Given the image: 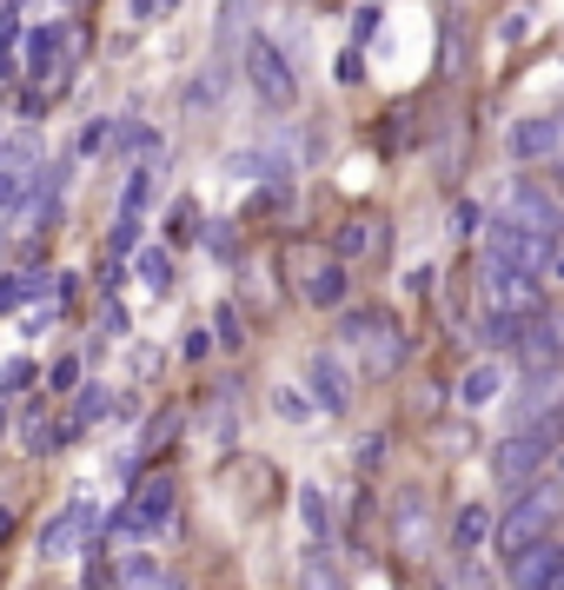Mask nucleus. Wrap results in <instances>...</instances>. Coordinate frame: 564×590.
Listing matches in <instances>:
<instances>
[{
	"mask_svg": "<svg viewBox=\"0 0 564 590\" xmlns=\"http://www.w3.org/2000/svg\"><path fill=\"white\" fill-rule=\"evenodd\" d=\"M557 445H564V411L551 405V411L531 418V425H518L512 438L492 445V471H499V484H505V491H531V478L551 471Z\"/></svg>",
	"mask_w": 564,
	"mask_h": 590,
	"instance_id": "f257e3e1",
	"label": "nucleus"
},
{
	"mask_svg": "<svg viewBox=\"0 0 564 590\" xmlns=\"http://www.w3.org/2000/svg\"><path fill=\"white\" fill-rule=\"evenodd\" d=\"M286 273H292V286H299V299H305L312 312H346L352 273L333 260V252H319V245L292 239V245H286Z\"/></svg>",
	"mask_w": 564,
	"mask_h": 590,
	"instance_id": "f03ea898",
	"label": "nucleus"
},
{
	"mask_svg": "<svg viewBox=\"0 0 564 590\" xmlns=\"http://www.w3.org/2000/svg\"><path fill=\"white\" fill-rule=\"evenodd\" d=\"M557 504H564V497H557L551 484H538V491H525V497L512 504V511L492 525V538H499V557H505V564H518V557L538 544V538H551V525H557Z\"/></svg>",
	"mask_w": 564,
	"mask_h": 590,
	"instance_id": "7ed1b4c3",
	"label": "nucleus"
},
{
	"mask_svg": "<svg viewBox=\"0 0 564 590\" xmlns=\"http://www.w3.org/2000/svg\"><path fill=\"white\" fill-rule=\"evenodd\" d=\"M239 67H247V87L260 94V107L286 113V107L299 100V80H292V60L279 53V40H266V34H247V53H239Z\"/></svg>",
	"mask_w": 564,
	"mask_h": 590,
	"instance_id": "20e7f679",
	"label": "nucleus"
},
{
	"mask_svg": "<svg viewBox=\"0 0 564 590\" xmlns=\"http://www.w3.org/2000/svg\"><path fill=\"white\" fill-rule=\"evenodd\" d=\"M94 538H100V504H94V497H67L60 511L40 525V557H47V564H60V557H80V551H87Z\"/></svg>",
	"mask_w": 564,
	"mask_h": 590,
	"instance_id": "39448f33",
	"label": "nucleus"
},
{
	"mask_svg": "<svg viewBox=\"0 0 564 590\" xmlns=\"http://www.w3.org/2000/svg\"><path fill=\"white\" fill-rule=\"evenodd\" d=\"M478 273H485V312H492V318L525 325V318L544 305V286H538L531 273H512V266H478Z\"/></svg>",
	"mask_w": 564,
	"mask_h": 590,
	"instance_id": "423d86ee",
	"label": "nucleus"
},
{
	"mask_svg": "<svg viewBox=\"0 0 564 590\" xmlns=\"http://www.w3.org/2000/svg\"><path fill=\"white\" fill-rule=\"evenodd\" d=\"M518 359L525 372H564V305H538L518 325Z\"/></svg>",
	"mask_w": 564,
	"mask_h": 590,
	"instance_id": "0eeeda50",
	"label": "nucleus"
},
{
	"mask_svg": "<svg viewBox=\"0 0 564 590\" xmlns=\"http://www.w3.org/2000/svg\"><path fill=\"white\" fill-rule=\"evenodd\" d=\"M505 219L525 226V232L557 239V232H564V200L544 193V180H512V193H505Z\"/></svg>",
	"mask_w": 564,
	"mask_h": 590,
	"instance_id": "6e6552de",
	"label": "nucleus"
},
{
	"mask_svg": "<svg viewBox=\"0 0 564 590\" xmlns=\"http://www.w3.org/2000/svg\"><path fill=\"white\" fill-rule=\"evenodd\" d=\"M127 504H133V518L146 525V538H159V531L173 525V511H180V478L173 471H140Z\"/></svg>",
	"mask_w": 564,
	"mask_h": 590,
	"instance_id": "1a4fd4ad",
	"label": "nucleus"
},
{
	"mask_svg": "<svg viewBox=\"0 0 564 590\" xmlns=\"http://www.w3.org/2000/svg\"><path fill=\"white\" fill-rule=\"evenodd\" d=\"M305 392H312V411H333V418L352 411V372H346V359L333 346L305 359Z\"/></svg>",
	"mask_w": 564,
	"mask_h": 590,
	"instance_id": "9d476101",
	"label": "nucleus"
},
{
	"mask_svg": "<svg viewBox=\"0 0 564 590\" xmlns=\"http://www.w3.org/2000/svg\"><path fill=\"white\" fill-rule=\"evenodd\" d=\"M392 544H398V557H425L432 551V497L425 491H398L392 497Z\"/></svg>",
	"mask_w": 564,
	"mask_h": 590,
	"instance_id": "9b49d317",
	"label": "nucleus"
},
{
	"mask_svg": "<svg viewBox=\"0 0 564 590\" xmlns=\"http://www.w3.org/2000/svg\"><path fill=\"white\" fill-rule=\"evenodd\" d=\"M385 245H392V226L352 213V219L333 232V260H339V266H352V260H385Z\"/></svg>",
	"mask_w": 564,
	"mask_h": 590,
	"instance_id": "f8f14e48",
	"label": "nucleus"
},
{
	"mask_svg": "<svg viewBox=\"0 0 564 590\" xmlns=\"http://www.w3.org/2000/svg\"><path fill=\"white\" fill-rule=\"evenodd\" d=\"M406 352H412L406 332H398V325H379L372 339L359 346V372H365V378H392L398 365H406Z\"/></svg>",
	"mask_w": 564,
	"mask_h": 590,
	"instance_id": "ddd939ff",
	"label": "nucleus"
},
{
	"mask_svg": "<svg viewBox=\"0 0 564 590\" xmlns=\"http://www.w3.org/2000/svg\"><path fill=\"white\" fill-rule=\"evenodd\" d=\"M505 146H512V159H557L564 153V120H518L505 133Z\"/></svg>",
	"mask_w": 564,
	"mask_h": 590,
	"instance_id": "4468645a",
	"label": "nucleus"
},
{
	"mask_svg": "<svg viewBox=\"0 0 564 590\" xmlns=\"http://www.w3.org/2000/svg\"><path fill=\"white\" fill-rule=\"evenodd\" d=\"M492 525H499V518H492V504H485V497H471L465 511L452 518V551L471 564V557H478V544H492Z\"/></svg>",
	"mask_w": 564,
	"mask_h": 590,
	"instance_id": "2eb2a0df",
	"label": "nucleus"
},
{
	"mask_svg": "<svg viewBox=\"0 0 564 590\" xmlns=\"http://www.w3.org/2000/svg\"><path fill=\"white\" fill-rule=\"evenodd\" d=\"M299 518H305V531H312V551H333L339 518H333V497L319 491V484H299Z\"/></svg>",
	"mask_w": 564,
	"mask_h": 590,
	"instance_id": "dca6fc26",
	"label": "nucleus"
},
{
	"mask_svg": "<svg viewBox=\"0 0 564 590\" xmlns=\"http://www.w3.org/2000/svg\"><path fill=\"white\" fill-rule=\"evenodd\" d=\"M60 53H67V34H60V27H34L27 47H21L27 80H53V73H60Z\"/></svg>",
	"mask_w": 564,
	"mask_h": 590,
	"instance_id": "f3484780",
	"label": "nucleus"
},
{
	"mask_svg": "<svg viewBox=\"0 0 564 590\" xmlns=\"http://www.w3.org/2000/svg\"><path fill=\"white\" fill-rule=\"evenodd\" d=\"M499 392H505V365H499V359H478V365L458 378V405H465V411H485Z\"/></svg>",
	"mask_w": 564,
	"mask_h": 590,
	"instance_id": "a211bd4d",
	"label": "nucleus"
},
{
	"mask_svg": "<svg viewBox=\"0 0 564 590\" xmlns=\"http://www.w3.org/2000/svg\"><path fill=\"white\" fill-rule=\"evenodd\" d=\"M107 411H113V392H107V385H80V398L67 405V418H60V425H67V432L80 438V432H94Z\"/></svg>",
	"mask_w": 564,
	"mask_h": 590,
	"instance_id": "6ab92c4d",
	"label": "nucleus"
},
{
	"mask_svg": "<svg viewBox=\"0 0 564 590\" xmlns=\"http://www.w3.org/2000/svg\"><path fill=\"white\" fill-rule=\"evenodd\" d=\"M379 146H385V153H412V146H419V107H412V100L392 107V113L379 120Z\"/></svg>",
	"mask_w": 564,
	"mask_h": 590,
	"instance_id": "aec40b11",
	"label": "nucleus"
},
{
	"mask_svg": "<svg viewBox=\"0 0 564 590\" xmlns=\"http://www.w3.org/2000/svg\"><path fill=\"white\" fill-rule=\"evenodd\" d=\"M379 325H392L385 305H346V312H339V346H365Z\"/></svg>",
	"mask_w": 564,
	"mask_h": 590,
	"instance_id": "412c9836",
	"label": "nucleus"
},
{
	"mask_svg": "<svg viewBox=\"0 0 564 590\" xmlns=\"http://www.w3.org/2000/svg\"><path fill=\"white\" fill-rule=\"evenodd\" d=\"M133 273L146 279V292H173V252L167 245H140L133 252Z\"/></svg>",
	"mask_w": 564,
	"mask_h": 590,
	"instance_id": "4be33fe9",
	"label": "nucleus"
},
{
	"mask_svg": "<svg viewBox=\"0 0 564 590\" xmlns=\"http://www.w3.org/2000/svg\"><path fill=\"white\" fill-rule=\"evenodd\" d=\"M180 425H187V411H180V405L153 411V418H146V432H140V451H146V458H159V451H167V445L180 438Z\"/></svg>",
	"mask_w": 564,
	"mask_h": 590,
	"instance_id": "5701e85b",
	"label": "nucleus"
},
{
	"mask_svg": "<svg viewBox=\"0 0 564 590\" xmlns=\"http://www.w3.org/2000/svg\"><path fill=\"white\" fill-rule=\"evenodd\" d=\"M247 213H253V219H279V213H292V173H266V186L247 200Z\"/></svg>",
	"mask_w": 564,
	"mask_h": 590,
	"instance_id": "b1692460",
	"label": "nucleus"
},
{
	"mask_svg": "<svg viewBox=\"0 0 564 590\" xmlns=\"http://www.w3.org/2000/svg\"><path fill=\"white\" fill-rule=\"evenodd\" d=\"M153 180H159V166H153V159L127 173V186H120V213H127V219H140V213H146V200H153Z\"/></svg>",
	"mask_w": 564,
	"mask_h": 590,
	"instance_id": "393cba45",
	"label": "nucleus"
},
{
	"mask_svg": "<svg viewBox=\"0 0 564 590\" xmlns=\"http://www.w3.org/2000/svg\"><path fill=\"white\" fill-rule=\"evenodd\" d=\"M213 346H219V352H239V346H247V318H239V305H232V299L213 312Z\"/></svg>",
	"mask_w": 564,
	"mask_h": 590,
	"instance_id": "a878e982",
	"label": "nucleus"
},
{
	"mask_svg": "<svg viewBox=\"0 0 564 590\" xmlns=\"http://www.w3.org/2000/svg\"><path fill=\"white\" fill-rule=\"evenodd\" d=\"M219 94H226V67L213 60V67L193 80V87H187V107H193V113H206V107H219Z\"/></svg>",
	"mask_w": 564,
	"mask_h": 590,
	"instance_id": "bb28decb",
	"label": "nucleus"
},
{
	"mask_svg": "<svg viewBox=\"0 0 564 590\" xmlns=\"http://www.w3.org/2000/svg\"><path fill=\"white\" fill-rule=\"evenodd\" d=\"M193 239H200V206L180 200V206L167 213V245H193Z\"/></svg>",
	"mask_w": 564,
	"mask_h": 590,
	"instance_id": "cd10ccee",
	"label": "nucleus"
},
{
	"mask_svg": "<svg viewBox=\"0 0 564 590\" xmlns=\"http://www.w3.org/2000/svg\"><path fill=\"white\" fill-rule=\"evenodd\" d=\"M531 27H538V8H505V14H499V40H505V47L531 40Z\"/></svg>",
	"mask_w": 564,
	"mask_h": 590,
	"instance_id": "c85d7f7f",
	"label": "nucleus"
},
{
	"mask_svg": "<svg viewBox=\"0 0 564 590\" xmlns=\"http://www.w3.org/2000/svg\"><path fill=\"white\" fill-rule=\"evenodd\" d=\"M140 232H146V226L120 213V219H113V232H107V252H113V260H133V252H140Z\"/></svg>",
	"mask_w": 564,
	"mask_h": 590,
	"instance_id": "c756f323",
	"label": "nucleus"
},
{
	"mask_svg": "<svg viewBox=\"0 0 564 590\" xmlns=\"http://www.w3.org/2000/svg\"><path fill=\"white\" fill-rule=\"evenodd\" d=\"M273 411L286 418V425H305V418H312V398H305L299 385H279V392H273Z\"/></svg>",
	"mask_w": 564,
	"mask_h": 590,
	"instance_id": "7c9ffc66",
	"label": "nucleus"
},
{
	"mask_svg": "<svg viewBox=\"0 0 564 590\" xmlns=\"http://www.w3.org/2000/svg\"><path fill=\"white\" fill-rule=\"evenodd\" d=\"M299 590H346V583H339V570H333V557H326V551H312V557H305V583H299Z\"/></svg>",
	"mask_w": 564,
	"mask_h": 590,
	"instance_id": "2f4dec72",
	"label": "nucleus"
},
{
	"mask_svg": "<svg viewBox=\"0 0 564 590\" xmlns=\"http://www.w3.org/2000/svg\"><path fill=\"white\" fill-rule=\"evenodd\" d=\"M352 465H359V471H379V465H385V432H359V438H352Z\"/></svg>",
	"mask_w": 564,
	"mask_h": 590,
	"instance_id": "473e14b6",
	"label": "nucleus"
},
{
	"mask_svg": "<svg viewBox=\"0 0 564 590\" xmlns=\"http://www.w3.org/2000/svg\"><path fill=\"white\" fill-rule=\"evenodd\" d=\"M40 378V365L34 359H8V372H0V398H14L21 385H34Z\"/></svg>",
	"mask_w": 564,
	"mask_h": 590,
	"instance_id": "72a5a7b5",
	"label": "nucleus"
},
{
	"mask_svg": "<svg viewBox=\"0 0 564 590\" xmlns=\"http://www.w3.org/2000/svg\"><path fill=\"white\" fill-rule=\"evenodd\" d=\"M478 346H485V352H492V346H518V325L485 312V325H478Z\"/></svg>",
	"mask_w": 564,
	"mask_h": 590,
	"instance_id": "f704fd0d",
	"label": "nucleus"
},
{
	"mask_svg": "<svg viewBox=\"0 0 564 590\" xmlns=\"http://www.w3.org/2000/svg\"><path fill=\"white\" fill-rule=\"evenodd\" d=\"M452 232H458V239H478V232H485V213H478V200H458V206H452Z\"/></svg>",
	"mask_w": 564,
	"mask_h": 590,
	"instance_id": "c9c22d12",
	"label": "nucleus"
},
{
	"mask_svg": "<svg viewBox=\"0 0 564 590\" xmlns=\"http://www.w3.org/2000/svg\"><path fill=\"white\" fill-rule=\"evenodd\" d=\"M113 140V120H87V127H80V140H73V153H100Z\"/></svg>",
	"mask_w": 564,
	"mask_h": 590,
	"instance_id": "e433bc0d",
	"label": "nucleus"
},
{
	"mask_svg": "<svg viewBox=\"0 0 564 590\" xmlns=\"http://www.w3.org/2000/svg\"><path fill=\"white\" fill-rule=\"evenodd\" d=\"M247 14H253V0H226V14H219V47H226L239 27H247Z\"/></svg>",
	"mask_w": 564,
	"mask_h": 590,
	"instance_id": "4c0bfd02",
	"label": "nucleus"
},
{
	"mask_svg": "<svg viewBox=\"0 0 564 590\" xmlns=\"http://www.w3.org/2000/svg\"><path fill=\"white\" fill-rule=\"evenodd\" d=\"M206 352H213V332H206V325H193L187 339H180V359H187V365H200Z\"/></svg>",
	"mask_w": 564,
	"mask_h": 590,
	"instance_id": "58836bf2",
	"label": "nucleus"
},
{
	"mask_svg": "<svg viewBox=\"0 0 564 590\" xmlns=\"http://www.w3.org/2000/svg\"><path fill=\"white\" fill-rule=\"evenodd\" d=\"M359 80H365V53L346 47V53H339V87H359Z\"/></svg>",
	"mask_w": 564,
	"mask_h": 590,
	"instance_id": "ea45409f",
	"label": "nucleus"
},
{
	"mask_svg": "<svg viewBox=\"0 0 564 590\" xmlns=\"http://www.w3.org/2000/svg\"><path fill=\"white\" fill-rule=\"evenodd\" d=\"M80 385V359H60L53 372H47V392H73Z\"/></svg>",
	"mask_w": 564,
	"mask_h": 590,
	"instance_id": "a19ab883",
	"label": "nucleus"
},
{
	"mask_svg": "<svg viewBox=\"0 0 564 590\" xmlns=\"http://www.w3.org/2000/svg\"><path fill=\"white\" fill-rule=\"evenodd\" d=\"M21 34V0H0V47H14Z\"/></svg>",
	"mask_w": 564,
	"mask_h": 590,
	"instance_id": "79ce46f5",
	"label": "nucleus"
},
{
	"mask_svg": "<svg viewBox=\"0 0 564 590\" xmlns=\"http://www.w3.org/2000/svg\"><path fill=\"white\" fill-rule=\"evenodd\" d=\"M372 34H379V8H359V14H352V47H365Z\"/></svg>",
	"mask_w": 564,
	"mask_h": 590,
	"instance_id": "37998d69",
	"label": "nucleus"
},
{
	"mask_svg": "<svg viewBox=\"0 0 564 590\" xmlns=\"http://www.w3.org/2000/svg\"><path fill=\"white\" fill-rule=\"evenodd\" d=\"M544 279H551V286H564V232H557V239H551V252H544Z\"/></svg>",
	"mask_w": 564,
	"mask_h": 590,
	"instance_id": "c03bdc74",
	"label": "nucleus"
},
{
	"mask_svg": "<svg viewBox=\"0 0 564 590\" xmlns=\"http://www.w3.org/2000/svg\"><path fill=\"white\" fill-rule=\"evenodd\" d=\"M432 279H439V273H432V266H412V273H406V286H412V292H419V299H425V292H432Z\"/></svg>",
	"mask_w": 564,
	"mask_h": 590,
	"instance_id": "a18cd8bd",
	"label": "nucleus"
},
{
	"mask_svg": "<svg viewBox=\"0 0 564 590\" xmlns=\"http://www.w3.org/2000/svg\"><path fill=\"white\" fill-rule=\"evenodd\" d=\"M445 451H471V425H445Z\"/></svg>",
	"mask_w": 564,
	"mask_h": 590,
	"instance_id": "49530a36",
	"label": "nucleus"
},
{
	"mask_svg": "<svg viewBox=\"0 0 564 590\" xmlns=\"http://www.w3.org/2000/svg\"><path fill=\"white\" fill-rule=\"evenodd\" d=\"M0 206H21V173H0Z\"/></svg>",
	"mask_w": 564,
	"mask_h": 590,
	"instance_id": "de8ad7c7",
	"label": "nucleus"
},
{
	"mask_svg": "<svg viewBox=\"0 0 564 590\" xmlns=\"http://www.w3.org/2000/svg\"><path fill=\"white\" fill-rule=\"evenodd\" d=\"M127 14H133V27H140V21H153V14H159V0H127Z\"/></svg>",
	"mask_w": 564,
	"mask_h": 590,
	"instance_id": "09e8293b",
	"label": "nucleus"
},
{
	"mask_svg": "<svg viewBox=\"0 0 564 590\" xmlns=\"http://www.w3.org/2000/svg\"><path fill=\"white\" fill-rule=\"evenodd\" d=\"M8 425H14V398H0V445H8Z\"/></svg>",
	"mask_w": 564,
	"mask_h": 590,
	"instance_id": "8fccbe9b",
	"label": "nucleus"
},
{
	"mask_svg": "<svg viewBox=\"0 0 564 590\" xmlns=\"http://www.w3.org/2000/svg\"><path fill=\"white\" fill-rule=\"evenodd\" d=\"M551 465H557V471H551V491L564 497V445H557V458H551Z\"/></svg>",
	"mask_w": 564,
	"mask_h": 590,
	"instance_id": "3c124183",
	"label": "nucleus"
},
{
	"mask_svg": "<svg viewBox=\"0 0 564 590\" xmlns=\"http://www.w3.org/2000/svg\"><path fill=\"white\" fill-rule=\"evenodd\" d=\"M551 186H557V200H564V153L551 159Z\"/></svg>",
	"mask_w": 564,
	"mask_h": 590,
	"instance_id": "603ef678",
	"label": "nucleus"
},
{
	"mask_svg": "<svg viewBox=\"0 0 564 590\" xmlns=\"http://www.w3.org/2000/svg\"><path fill=\"white\" fill-rule=\"evenodd\" d=\"M14 538V511H8V504H0V544H8Z\"/></svg>",
	"mask_w": 564,
	"mask_h": 590,
	"instance_id": "864d4df0",
	"label": "nucleus"
},
{
	"mask_svg": "<svg viewBox=\"0 0 564 590\" xmlns=\"http://www.w3.org/2000/svg\"><path fill=\"white\" fill-rule=\"evenodd\" d=\"M0 80H14V47H0Z\"/></svg>",
	"mask_w": 564,
	"mask_h": 590,
	"instance_id": "5fc2aeb1",
	"label": "nucleus"
},
{
	"mask_svg": "<svg viewBox=\"0 0 564 590\" xmlns=\"http://www.w3.org/2000/svg\"><path fill=\"white\" fill-rule=\"evenodd\" d=\"M167 8H180V0H159V14H167Z\"/></svg>",
	"mask_w": 564,
	"mask_h": 590,
	"instance_id": "6e6d98bb",
	"label": "nucleus"
},
{
	"mask_svg": "<svg viewBox=\"0 0 564 590\" xmlns=\"http://www.w3.org/2000/svg\"><path fill=\"white\" fill-rule=\"evenodd\" d=\"M557 518H564V504H557Z\"/></svg>",
	"mask_w": 564,
	"mask_h": 590,
	"instance_id": "4d7b16f0",
	"label": "nucleus"
}]
</instances>
